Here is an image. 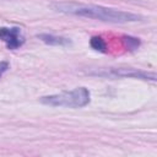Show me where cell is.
Here are the masks:
<instances>
[{
	"mask_svg": "<svg viewBox=\"0 0 157 157\" xmlns=\"http://www.w3.org/2000/svg\"><path fill=\"white\" fill-rule=\"evenodd\" d=\"M52 7L61 13L66 15H74L78 17H86V18H93L99 20L103 22H110V23H128V22H136L141 20V16L121 11L112 7H104L101 5H91V4H78V2H53Z\"/></svg>",
	"mask_w": 157,
	"mask_h": 157,
	"instance_id": "cell-1",
	"label": "cell"
},
{
	"mask_svg": "<svg viewBox=\"0 0 157 157\" xmlns=\"http://www.w3.org/2000/svg\"><path fill=\"white\" fill-rule=\"evenodd\" d=\"M91 101V93L86 87H76L71 91H63L55 94L43 96L39 102L50 107H66V108H82Z\"/></svg>",
	"mask_w": 157,
	"mask_h": 157,
	"instance_id": "cell-2",
	"label": "cell"
},
{
	"mask_svg": "<svg viewBox=\"0 0 157 157\" xmlns=\"http://www.w3.org/2000/svg\"><path fill=\"white\" fill-rule=\"evenodd\" d=\"M90 75L101 76V77H109V78H120V77H132V78H141V80H151L156 81L155 72H147L137 69L131 67H108V69H99L96 71L90 72Z\"/></svg>",
	"mask_w": 157,
	"mask_h": 157,
	"instance_id": "cell-3",
	"label": "cell"
},
{
	"mask_svg": "<svg viewBox=\"0 0 157 157\" xmlns=\"http://www.w3.org/2000/svg\"><path fill=\"white\" fill-rule=\"evenodd\" d=\"M0 39L11 50L23 45L25 36L20 27H0Z\"/></svg>",
	"mask_w": 157,
	"mask_h": 157,
	"instance_id": "cell-4",
	"label": "cell"
},
{
	"mask_svg": "<svg viewBox=\"0 0 157 157\" xmlns=\"http://www.w3.org/2000/svg\"><path fill=\"white\" fill-rule=\"evenodd\" d=\"M42 42H44L45 44L49 45H56V47H65V45H70L71 40L69 38L65 37H60V36H54V34H48V33H40L37 36Z\"/></svg>",
	"mask_w": 157,
	"mask_h": 157,
	"instance_id": "cell-5",
	"label": "cell"
},
{
	"mask_svg": "<svg viewBox=\"0 0 157 157\" xmlns=\"http://www.w3.org/2000/svg\"><path fill=\"white\" fill-rule=\"evenodd\" d=\"M90 45H91L94 50H98V52H102V53H104V52L107 50L105 42H104L103 38L99 37V36H93V37H91V39H90Z\"/></svg>",
	"mask_w": 157,
	"mask_h": 157,
	"instance_id": "cell-6",
	"label": "cell"
},
{
	"mask_svg": "<svg viewBox=\"0 0 157 157\" xmlns=\"http://www.w3.org/2000/svg\"><path fill=\"white\" fill-rule=\"evenodd\" d=\"M123 40H124V43H125V45L129 50H134L140 45L139 38H134V37H130V36H124Z\"/></svg>",
	"mask_w": 157,
	"mask_h": 157,
	"instance_id": "cell-7",
	"label": "cell"
},
{
	"mask_svg": "<svg viewBox=\"0 0 157 157\" xmlns=\"http://www.w3.org/2000/svg\"><path fill=\"white\" fill-rule=\"evenodd\" d=\"M9 66H10V64H9L7 61H0V77H1L2 74L9 69Z\"/></svg>",
	"mask_w": 157,
	"mask_h": 157,
	"instance_id": "cell-8",
	"label": "cell"
}]
</instances>
